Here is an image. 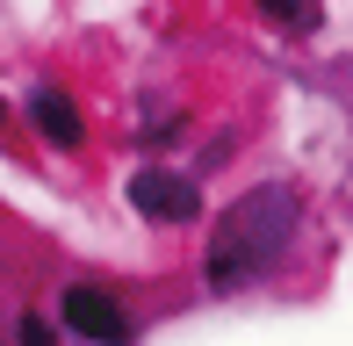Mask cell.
Segmentation results:
<instances>
[{"label": "cell", "instance_id": "8992f818", "mask_svg": "<svg viewBox=\"0 0 353 346\" xmlns=\"http://www.w3.org/2000/svg\"><path fill=\"white\" fill-rule=\"evenodd\" d=\"M260 14H267V22H281V29H310V22H317L310 0H260Z\"/></svg>", "mask_w": 353, "mask_h": 346}, {"label": "cell", "instance_id": "3957f363", "mask_svg": "<svg viewBox=\"0 0 353 346\" xmlns=\"http://www.w3.org/2000/svg\"><path fill=\"white\" fill-rule=\"evenodd\" d=\"M123 195H130V210L144 224H195L202 216V187H195V173H181V166H137Z\"/></svg>", "mask_w": 353, "mask_h": 346}, {"label": "cell", "instance_id": "5b68a950", "mask_svg": "<svg viewBox=\"0 0 353 346\" xmlns=\"http://www.w3.org/2000/svg\"><path fill=\"white\" fill-rule=\"evenodd\" d=\"M14 346H65V325H51L43 310H22L14 318Z\"/></svg>", "mask_w": 353, "mask_h": 346}, {"label": "cell", "instance_id": "52a82bcc", "mask_svg": "<svg viewBox=\"0 0 353 346\" xmlns=\"http://www.w3.org/2000/svg\"><path fill=\"white\" fill-rule=\"evenodd\" d=\"M0 130H8V101H0Z\"/></svg>", "mask_w": 353, "mask_h": 346}, {"label": "cell", "instance_id": "6da1fadb", "mask_svg": "<svg viewBox=\"0 0 353 346\" xmlns=\"http://www.w3.org/2000/svg\"><path fill=\"white\" fill-rule=\"evenodd\" d=\"M303 231V202L288 181H260L216 216L210 231V253H202V289L210 296H245L252 281H267L274 267L288 260Z\"/></svg>", "mask_w": 353, "mask_h": 346}, {"label": "cell", "instance_id": "277c9868", "mask_svg": "<svg viewBox=\"0 0 353 346\" xmlns=\"http://www.w3.org/2000/svg\"><path fill=\"white\" fill-rule=\"evenodd\" d=\"M22 123L37 130V145H51V152H79L87 145V116H79V101L65 87H51V80H37L22 94Z\"/></svg>", "mask_w": 353, "mask_h": 346}, {"label": "cell", "instance_id": "7a4b0ae2", "mask_svg": "<svg viewBox=\"0 0 353 346\" xmlns=\"http://www.w3.org/2000/svg\"><path fill=\"white\" fill-rule=\"evenodd\" d=\"M58 325L79 346H137V318L108 281H65L58 289Z\"/></svg>", "mask_w": 353, "mask_h": 346}]
</instances>
